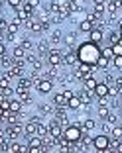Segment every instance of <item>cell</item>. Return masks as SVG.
Wrapping results in <instances>:
<instances>
[{
  "label": "cell",
  "instance_id": "6da1fadb",
  "mask_svg": "<svg viewBox=\"0 0 122 153\" xmlns=\"http://www.w3.org/2000/svg\"><path fill=\"white\" fill-rule=\"evenodd\" d=\"M77 59H79V63H87L91 67H97V61L100 59V45L93 43L91 39L83 41L77 49Z\"/></svg>",
  "mask_w": 122,
  "mask_h": 153
},
{
  "label": "cell",
  "instance_id": "603a6c76",
  "mask_svg": "<svg viewBox=\"0 0 122 153\" xmlns=\"http://www.w3.org/2000/svg\"><path fill=\"white\" fill-rule=\"evenodd\" d=\"M22 26H24L22 22L14 20V22H10V24H8V32H6V33H18L20 30H22Z\"/></svg>",
  "mask_w": 122,
  "mask_h": 153
},
{
  "label": "cell",
  "instance_id": "ba28073f",
  "mask_svg": "<svg viewBox=\"0 0 122 153\" xmlns=\"http://www.w3.org/2000/svg\"><path fill=\"white\" fill-rule=\"evenodd\" d=\"M47 124H49V137H55V140H59V137L63 135V126H59L55 120H49Z\"/></svg>",
  "mask_w": 122,
  "mask_h": 153
},
{
  "label": "cell",
  "instance_id": "ac0fdd59",
  "mask_svg": "<svg viewBox=\"0 0 122 153\" xmlns=\"http://www.w3.org/2000/svg\"><path fill=\"white\" fill-rule=\"evenodd\" d=\"M22 108H24V104L20 102V100H10L8 112H14V114H22Z\"/></svg>",
  "mask_w": 122,
  "mask_h": 153
},
{
  "label": "cell",
  "instance_id": "f35d334b",
  "mask_svg": "<svg viewBox=\"0 0 122 153\" xmlns=\"http://www.w3.org/2000/svg\"><path fill=\"white\" fill-rule=\"evenodd\" d=\"M6 55V41H0V57Z\"/></svg>",
  "mask_w": 122,
  "mask_h": 153
},
{
  "label": "cell",
  "instance_id": "5b68a950",
  "mask_svg": "<svg viewBox=\"0 0 122 153\" xmlns=\"http://www.w3.org/2000/svg\"><path fill=\"white\" fill-rule=\"evenodd\" d=\"M47 65H51V67H57V65H61V61H63V53L59 49H51L49 53H47Z\"/></svg>",
  "mask_w": 122,
  "mask_h": 153
},
{
  "label": "cell",
  "instance_id": "52a82bcc",
  "mask_svg": "<svg viewBox=\"0 0 122 153\" xmlns=\"http://www.w3.org/2000/svg\"><path fill=\"white\" fill-rule=\"evenodd\" d=\"M75 94L79 96V98H81V102H83V108H87V106H91V104H93V92H91V90H87V88H81L79 90V92H75Z\"/></svg>",
  "mask_w": 122,
  "mask_h": 153
},
{
  "label": "cell",
  "instance_id": "8d00e7d4",
  "mask_svg": "<svg viewBox=\"0 0 122 153\" xmlns=\"http://www.w3.org/2000/svg\"><path fill=\"white\" fill-rule=\"evenodd\" d=\"M85 20H89V22H93V24H95L97 20H99V22H100V18H99V16H97L95 12H91V14H87V16H85Z\"/></svg>",
  "mask_w": 122,
  "mask_h": 153
},
{
  "label": "cell",
  "instance_id": "9a60e30c",
  "mask_svg": "<svg viewBox=\"0 0 122 153\" xmlns=\"http://www.w3.org/2000/svg\"><path fill=\"white\" fill-rule=\"evenodd\" d=\"M26 55H28V51L24 49L22 45H14V49H12V57L16 59V61H20V59H26Z\"/></svg>",
  "mask_w": 122,
  "mask_h": 153
},
{
  "label": "cell",
  "instance_id": "3957f363",
  "mask_svg": "<svg viewBox=\"0 0 122 153\" xmlns=\"http://www.w3.org/2000/svg\"><path fill=\"white\" fill-rule=\"evenodd\" d=\"M93 147L97 149V151H100V149H109L110 147V135L109 134H99L93 137Z\"/></svg>",
  "mask_w": 122,
  "mask_h": 153
},
{
  "label": "cell",
  "instance_id": "9c48e42d",
  "mask_svg": "<svg viewBox=\"0 0 122 153\" xmlns=\"http://www.w3.org/2000/svg\"><path fill=\"white\" fill-rule=\"evenodd\" d=\"M26 27H28L32 33H41V32H43V26H41V22H40V20H36V18H30V20H28Z\"/></svg>",
  "mask_w": 122,
  "mask_h": 153
},
{
  "label": "cell",
  "instance_id": "7bdbcfd3",
  "mask_svg": "<svg viewBox=\"0 0 122 153\" xmlns=\"http://www.w3.org/2000/svg\"><path fill=\"white\" fill-rule=\"evenodd\" d=\"M116 153H122V141H118V145H116V149H114Z\"/></svg>",
  "mask_w": 122,
  "mask_h": 153
},
{
  "label": "cell",
  "instance_id": "f1b7e54d",
  "mask_svg": "<svg viewBox=\"0 0 122 153\" xmlns=\"http://www.w3.org/2000/svg\"><path fill=\"white\" fill-rule=\"evenodd\" d=\"M110 67V61L109 59H104V57H100L99 61H97V69H100V71H106V69Z\"/></svg>",
  "mask_w": 122,
  "mask_h": 153
},
{
  "label": "cell",
  "instance_id": "83f0119b",
  "mask_svg": "<svg viewBox=\"0 0 122 153\" xmlns=\"http://www.w3.org/2000/svg\"><path fill=\"white\" fill-rule=\"evenodd\" d=\"M110 137H112V140H122V126H120V124L110 130Z\"/></svg>",
  "mask_w": 122,
  "mask_h": 153
},
{
  "label": "cell",
  "instance_id": "4316f807",
  "mask_svg": "<svg viewBox=\"0 0 122 153\" xmlns=\"http://www.w3.org/2000/svg\"><path fill=\"white\" fill-rule=\"evenodd\" d=\"M95 128H97V122L93 120V118H87V120L83 122V130L85 131H93Z\"/></svg>",
  "mask_w": 122,
  "mask_h": 153
},
{
  "label": "cell",
  "instance_id": "7dc6e473",
  "mask_svg": "<svg viewBox=\"0 0 122 153\" xmlns=\"http://www.w3.org/2000/svg\"><path fill=\"white\" fill-rule=\"evenodd\" d=\"M120 126H122V124H120Z\"/></svg>",
  "mask_w": 122,
  "mask_h": 153
},
{
  "label": "cell",
  "instance_id": "7402d4cb",
  "mask_svg": "<svg viewBox=\"0 0 122 153\" xmlns=\"http://www.w3.org/2000/svg\"><path fill=\"white\" fill-rule=\"evenodd\" d=\"M49 45H51V43H49V41H47V39L40 41V43H37V51H40L41 55H45V57H47V53H49V51H51V49H49Z\"/></svg>",
  "mask_w": 122,
  "mask_h": 153
},
{
  "label": "cell",
  "instance_id": "e575fe53",
  "mask_svg": "<svg viewBox=\"0 0 122 153\" xmlns=\"http://www.w3.org/2000/svg\"><path fill=\"white\" fill-rule=\"evenodd\" d=\"M110 47H112V53H114V57H116V55H122V41H120V43H114V45H110Z\"/></svg>",
  "mask_w": 122,
  "mask_h": 153
},
{
  "label": "cell",
  "instance_id": "74e56055",
  "mask_svg": "<svg viewBox=\"0 0 122 153\" xmlns=\"http://www.w3.org/2000/svg\"><path fill=\"white\" fill-rule=\"evenodd\" d=\"M99 106H110L109 96H104V98H99Z\"/></svg>",
  "mask_w": 122,
  "mask_h": 153
},
{
  "label": "cell",
  "instance_id": "30bf717a",
  "mask_svg": "<svg viewBox=\"0 0 122 153\" xmlns=\"http://www.w3.org/2000/svg\"><path fill=\"white\" fill-rule=\"evenodd\" d=\"M93 94H95V98H104V96H109V85H106V82H99L97 88L93 90Z\"/></svg>",
  "mask_w": 122,
  "mask_h": 153
},
{
  "label": "cell",
  "instance_id": "ffe728a7",
  "mask_svg": "<svg viewBox=\"0 0 122 153\" xmlns=\"http://www.w3.org/2000/svg\"><path fill=\"white\" fill-rule=\"evenodd\" d=\"M28 147H43V137H40V135H32V137L28 140Z\"/></svg>",
  "mask_w": 122,
  "mask_h": 153
},
{
  "label": "cell",
  "instance_id": "e0dca14e",
  "mask_svg": "<svg viewBox=\"0 0 122 153\" xmlns=\"http://www.w3.org/2000/svg\"><path fill=\"white\" fill-rule=\"evenodd\" d=\"M53 104H55V106H67V96L63 94V90L53 94Z\"/></svg>",
  "mask_w": 122,
  "mask_h": 153
},
{
  "label": "cell",
  "instance_id": "5bb4252c",
  "mask_svg": "<svg viewBox=\"0 0 122 153\" xmlns=\"http://www.w3.org/2000/svg\"><path fill=\"white\" fill-rule=\"evenodd\" d=\"M67 108H69V110H81V108H83L81 98H79L77 94H75V96H71V98L67 100Z\"/></svg>",
  "mask_w": 122,
  "mask_h": 153
},
{
  "label": "cell",
  "instance_id": "d590c367",
  "mask_svg": "<svg viewBox=\"0 0 122 153\" xmlns=\"http://www.w3.org/2000/svg\"><path fill=\"white\" fill-rule=\"evenodd\" d=\"M110 63L114 65V69H122V55H116V57H114Z\"/></svg>",
  "mask_w": 122,
  "mask_h": 153
},
{
  "label": "cell",
  "instance_id": "7c38bea8",
  "mask_svg": "<svg viewBox=\"0 0 122 153\" xmlns=\"http://www.w3.org/2000/svg\"><path fill=\"white\" fill-rule=\"evenodd\" d=\"M99 82L100 81L97 79L95 75H93V76H87L85 81H83V88H87V90H91V92H93V90L97 88V85H99Z\"/></svg>",
  "mask_w": 122,
  "mask_h": 153
},
{
  "label": "cell",
  "instance_id": "60d3db41",
  "mask_svg": "<svg viewBox=\"0 0 122 153\" xmlns=\"http://www.w3.org/2000/svg\"><path fill=\"white\" fill-rule=\"evenodd\" d=\"M63 94L67 96V100H69L71 96H75V92H73V90H69V88H65V90H63Z\"/></svg>",
  "mask_w": 122,
  "mask_h": 153
},
{
  "label": "cell",
  "instance_id": "8fae6325",
  "mask_svg": "<svg viewBox=\"0 0 122 153\" xmlns=\"http://www.w3.org/2000/svg\"><path fill=\"white\" fill-rule=\"evenodd\" d=\"M103 37H104V30H100V27H97V26H95V30L89 33V39L93 41V43H99V45H100V41H103Z\"/></svg>",
  "mask_w": 122,
  "mask_h": 153
},
{
  "label": "cell",
  "instance_id": "44dd1931",
  "mask_svg": "<svg viewBox=\"0 0 122 153\" xmlns=\"http://www.w3.org/2000/svg\"><path fill=\"white\" fill-rule=\"evenodd\" d=\"M100 57H104V59H109V61H112V59H114L112 47H110V45H104V47H100Z\"/></svg>",
  "mask_w": 122,
  "mask_h": 153
},
{
  "label": "cell",
  "instance_id": "f6af8a7d",
  "mask_svg": "<svg viewBox=\"0 0 122 153\" xmlns=\"http://www.w3.org/2000/svg\"><path fill=\"white\" fill-rule=\"evenodd\" d=\"M118 6H120V8H122V0H118Z\"/></svg>",
  "mask_w": 122,
  "mask_h": 153
},
{
  "label": "cell",
  "instance_id": "ab89813d",
  "mask_svg": "<svg viewBox=\"0 0 122 153\" xmlns=\"http://www.w3.org/2000/svg\"><path fill=\"white\" fill-rule=\"evenodd\" d=\"M24 2H28V4L34 6V8H37V6H40V0H24Z\"/></svg>",
  "mask_w": 122,
  "mask_h": 153
},
{
  "label": "cell",
  "instance_id": "bcb514c9",
  "mask_svg": "<svg viewBox=\"0 0 122 153\" xmlns=\"http://www.w3.org/2000/svg\"><path fill=\"white\" fill-rule=\"evenodd\" d=\"M118 79H120V82H122V75H120V76H118Z\"/></svg>",
  "mask_w": 122,
  "mask_h": 153
},
{
  "label": "cell",
  "instance_id": "484cf974",
  "mask_svg": "<svg viewBox=\"0 0 122 153\" xmlns=\"http://www.w3.org/2000/svg\"><path fill=\"white\" fill-rule=\"evenodd\" d=\"M61 37H63V36H61V32H59V30H53V32H51V36H49V39H47V41H49L51 45H57L59 41H61Z\"/></svg>",
  "mask_w": 122,
  "mask_h": 153
},
{
  "label": "cell",
  "instance_id": "d4e9b609",
  "mask_svg": "<svg viewBox=\"0 0 122 153\" xmlns=\"http://www.w3.org/2000/svg\"><path fill=\"white\" fill-rule=\"evenodd\" d=\"M109 41H110V45L120 43V32H118L116 27H114V30H110V33H109Z\"/></svg>",
  "mask_w": 122,
  "mask_h": 153
},
{
  "label": "cell",
  "instance_id": "8992f818",
  "mask_svg": "<svg viewBox=\"0 0 122 153\" xmlns=\"http://www.w3.org/2000/svg\"><path fill=\"white\" fill-rule=\"evenodd\" d=\"M36 90L40 92V94H49L51 90H53V81H45V79H41L40 82H36Z\"/></svg>",
  "mask_w": 122,
  "mask_h": 153
},
{
  "label": "cell",
  "instance_id": "ee69618b",
  "mask_svg": "<svg viewBox=\"0 0 122 153\" xmlns=\"http://www.w3.org/2000/svg\"><path fill=\"white\" fill-rule=\"evenodd\" d=\"M6 112H8V110H6V108H2V106H0V118H4V116H6Z\"/></svg>",
  "mask_w": 122,
  "mask_h": 153
},
{
  "label": "cell",
  "instance_id": "836d02e7",
  "mask_svg": "<svg viewBox=\"0 0 122 153\" xmlns=\"http://www.w3.org/2000/svg\"><path fill=\"white\" fill-rule=\"evenodd\" d=\"M6 2H8V6H12L14 10L22 8V4H24V0H6Z\"/></svg>",
  "mask_w": 122,
  "mask_h": 153
},
{
  "label": "cell",
  "instance_id": "d6986e66",
  "mask_svg": "<svg viewBox=\"0 0 122 153\" xmlns=\"http://www.w3.org/2000/svg\"><path fill=\"white\" fill-rule=\"evenodd\" d=\"M37 135H40V137H47V135H49V124L37 122Z\"/></svg>",
  "mask_w": 122,
  "mask_h": 153
},
{
  "label": "cell",
  "instance_id": "4fadbf2b",
  "mask_svg": "<svg viewBox=\"0 0 122 153\" xmlns=\"http://www.w3.org/2000/svg\"><path fill=\"white\" fill-rule=\"evenodd\" d=\"M77 61H79V59H77V51L69 49V53L63 55V61H61V63H63V65H75Z\"/></svg>",
  "mask_w": 122,
  "mask_h": 153
},
{
  "label": "cell",
  "instance_id": "7a4b0ae2",
  "mask_svg": "<svg viewBox=\"0 0 122 153\" xmlns=\"http://www.w3.org/2000/svg\"><path fill=\"white\" fill-rule=\"evenodd\" d=\"M81 135H83V130L79 126H75V124H69V126L63 128V137H65V140H69L71 143L81 141Z\"/></svg>",
  "mask_w": 122,
  "mask_h": 153
},
{
  "label": "cell",
  "instance_id": "1f68e13d",
  "mask_svg": "<svg viewBox=\"0 0 122 153\" xmlns=\"http://www.w3.org/2000/svg\"><path fill=\"white\" fill-rule=\"evenodd\" d=\"M20 45H22L26 51H32V49H34V41H32V39H26V37L20 41Z\"/></svg>",
  "mask_w": 122,
  "mask_h": 153
},
{
  "label": "cell",
  "instance_id": "f546056e",
  "mask_svg": "<svg viewBox=\"0 0 122 153\" xmlns=\"http://www.w3.org/2000/svg\"><path fill=\"white\" fill-rule=\"evenodd\" d=\"M75 43H77V33H75V32L67 33V36H65V45L71 47V45H75Z\"/></svg>",
  "mask_w": 122,
  "mask_h": 153
},
{
  "label": "cell",
  "instance_id": "277c9868",
  "mask_svg": "<svg viewBox=\"0 0 122 153\" xmlns=\"http://www.w3.org/2000/svg\"><path fill=\"white\" fill-rule=\"evenodd\" d=\"M22 134H24L22 124H12V126H6V135H8L10 141L20 140V135H22Z\"/></svg>",
  "mask_w": 122,
  "mask_h": 153
},
{
  "label": "cell",
  "instance_id": "4dcf8cb0",
  "mask_svg": "<svg viewBox=\"0 0 122 153\" xmlns=\"http://www.w3.org/2000/svg\"><path fill=\"white\" fill-rule=\"evenodd\" d=\"M6 88H10V79L4 73V76H0V90H6Z\"/></svg>",
  "mask_w": 122,
  "mask_h": 153
},
{
  "label": "cell",
  "instance_id": "b9f144b4",
  "mask_svg": "<svg viewBox=\"0 0 122 153\" xmlns=\"http://www.w3.org/2000/svg\"><path fill=\"white\" fill-rule=\"evenodd\" d=\"M6 41H16V33H6Z\"/></svg>",
  "mask_w": 122,
  "mask_h": 153
},
{
  "label": "cell",
  "instance_id": "cb8c5ba5",
  "mask_svg": "<svg viewBox=\"0 0 122 153\" xmlns=\"http://www.w3.org/2000/svg\"><path fill=\"white\" fill-rule=\"evenodd\" d=\"M110 112H112L110 106H99V108H97V114H99L100 120H106V118L110 116Z\"/></svg>",
  "mask_w": 122,
  "mask_h": 153
},
{
  "label": "cell",
  "instance_id": "2e32d148",
  "mask_svg": "<svg viewBox=\"0 0 122 153\" xmlns=\"http://www.w3.org/2000/svg\"><path fill=\"white\" fill-rule=\"evenodd\" d=\"M79 30H81L83 33H91V32H93V30H95V24H93V22H89V20H85V18H83L81 22H79Z\"/></svg>",
  "mask_w": 122,
  "mask_h": 153
},
{
  "label": "cell",
  "instance_id": "d6a6232c",
  "mask_svg": "<svg viewBox=\"0 0 122 153\" xmlns=\"http://www.w3.org/2000/svg\"><path fill=\"white\" fill-rule=\"evenodd\" d=\"M53 106L51 104H40V112H43V114H53Z\"/></svg>",
  "mask_w": 122,
  "mask_h": 153
}]
</instances>
